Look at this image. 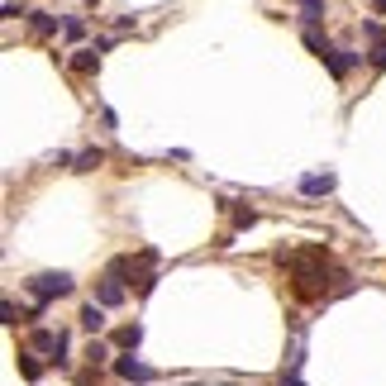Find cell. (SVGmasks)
Wrapping results in <instances>:
<instances>
[{
  "mask_svg": "<svg viewBox=\"0 0 386 386\" xmlns=\"http://www.w3.org/2000/svg\"><path fill=\"white\" fill-rule=\"evenodd\" d=\"M276 262L291 272V296H296V301H329V296H339V291L329 286V276L334 281H348V272L334 267V253L325 248V244L276 253Z\"/></svg>",
  "mask_w": 386,
  "mask_h": 386,
  "instance_id": "1",
  "label": "cell"
},
{
  "mask_svg": "<svg viewBox=\"0 0 386 386\" xmlns=\"http://www.w3.org/2000/svg\"><path fill=\"white\" fill-rule=\"evenodd\" d=\"M29 291H34V305H48L57 296H72V276L67 272H38L29 281Z\"/></svg>",
  "mask_w": 386,
  "mask_h": 386,
  "instance_id": "2",
  "label": "cell"
},
{
  "mask_svg": "<svg viewBox=\"0 0 386 386\" xmlns=\"http://www.w3.org/2000/svg\"><path fill=\"white\" fill-rule=\"evenodd\" d=\"M114 372H119L124 382H153V367H143V362H134V353L114 358Z\"/></svg>",
  "mask_w": 386,
  "mask_h": 386,
  "instance_id": "3",
  "label": "cell"
},
{
  "mask_svg": "<svg viewBox=\"0 0 386 386\" xmlns=\"http://www.w3.org/2000/svg\"><path fill=\"white\" fill-rule=\"evenodd\" d=\"M358 62H362V53H348V48H334V57L325 62V67H329L334 77H348V72H353Z\"/></svg>",
  "mask_w": 386,
  "mask_h": 386,
  "instance_id": "4",
  "label": "cell"
},
{
  "mask_svg": "<svg viewBox=\"0 0 386 386\" xmlns=\"http://www.w3.org/2000/svg\"><path fill=\"white\" fill-rule=\"evenodd\" d=\"M72 72H77V77H96V72H101V53H96V48H82V53L72 57Z\"/></svg>",
  "mask_w": 386,
  "mask_h": 386,
  "instance_id": "5",
  "label": "cell"
},
{
  "mask_svg": "<svg viewBox=\"0 0 386 386\" xmlns=\"http://www.w3.org/2000/svg\"><path fill=\"white\" fill-rule=\"evenodd\" d=\"M305 195H329L334 191V172H315V177H301Z\"/></svg>",
  "mask_w": 386,
  "mask_h": 386,
  "instance_id": "6",
  "label": "cell"
},
{
  "mask_svg": "<svg viewBox=\"0 0 386 386\" xmlns=\"http://www.w3.org/2000/svg\"><path fill=\"white\" fill-rule=\"evenodd\" d=\"M305 48L320 57V62H329V57H334V43L325 38V34H320V29H305Z\"/></svg>",
  "mask_w": 386,
  "mask_h": 386,
  "instance_id": "7",
  "label": "cell"
},
{
  "mask_svg": "<svg viewBox=\"0 0 386 386\" xmlns=\"http://www.w3.org/2000/svg\"><path fill=\"white\" fill-rule=\"evenodd\" d=\"M101 325H105V305H101V301H91V305H82V329H91V334H101Z\"/></svg>",
  "mask_w": 386,
  "mask_h": 386,
  "instance_id": "8",
  "label": "cell"
},
{
  "mask_svg": "<svg viewBox=\"0 0 386 386\" xmlns=\"http://www.w3.org/2000/svg\"><path fill=\"white\" fill-rule=\"evenodd\" d=\"M96 296H101V305H119V301H124V281H114V276H105Z\"/></svg>",
  "mask_w": 386,
  "mask_h": 386,
  "instance_id": "9",
  "label": "cell"
},
{
  "mask_svg": "<svg viewBox=\"0 0 386 386\" xmlns=\"http://www.w3.org/2000/svg\"><path fill=\"white\" fill-rule=\"evenodd\" d=\"M114 343H119V348H129V353H134L138 343H143V325H124V329L114 334Z\"/></svg>",
  "mask_w": 386,
  "mask_h": 386,
  "instance_id": "10",
  "label": "cell"
},
{
  "mask_svg": "<svg viewBox=\"0 0 386 386\" xmlns=\"http://www.w3.org/2000/svg\"><path fill=\"white\" fill-rule=\"evenodd\" d=\"M301 10H305V15H301L305 29H320V20H325V0H305Z\"/></svg>",
  "mask_w": 386,
  "mask_h": 386,
  "instance_id": "11",
  "label": "cell"
},
{
  "mask_svg": "<svg viewBox=\"0 0 386 386\" xmlns=\"http://www.w3.org/2000/svg\"><path fill=\"white\" fill-rule=\"evenodd\" d=\"M29 24H34V34H38V38L57 34V20H53V15H43V10H38V15H29Z\"/></svg>",
  "mask_w": 386,
  "mask_h": 386,
  "instance_id": "12",
  "label": "cell"
},
{
  "mask_svg": "<svg viewBox=\"0 0 386 386\" xmlns=\"http://www.w3.org/2000/svg\"><path fill=\"white\" fill-rule=\"evenodd\" d=\"M20 372H24V382H38V358H34V353H29V348H20Z\"/></svg>",
  "mask_w": 386,
  "mask_h": 386,
  "instance_id": "13",
  "label": "cell"
},
{
  "mask_svg": "<svg viewBox=\"0 0 386 386\" xmlns=\"http://www.w3.org/2000/svg\"><path fill=\"white\" fill-rule=\"evenodd\" d=\"M101 163H105V153H101V148H86L82 158H77V172H96Z\"/></svg>",
  "mask_w": 386,
  "mask_h": 386,
  "instance_id": "14",
  "label": "cell"
},
{
  "mask_svg": "<svg viewBox=\"0 0 386 386\" xmlns=\"http://www.w3.org/2000/svg\"><path fill=\"white\" fill-rule=\"evenodd\" d=\"M253 224H258V210L253 205H239L234 210V229H253Z\"/></svg>",
  "mask_w": 386,
  "mask_h": 386,
  "instance_id": "15",
  "label": "cell"
},
{
  "mask_svg": "<svg viewBox=\"0 0 386 386\" xmlns=\"http://www.w3.org/2000/svg\"><path fill=\"white\" fill-rule=\"evenodd\" d=\"M86 358H91V362H105V358H110V348H105V343H91V348H86Z\"/></svg>",
  "mask_w": 386,
  "mask_h": 386,
  "instance_id": "16",
  "label": "cell"
},
{
  "mask_svg": "<svg viewBox=\"0 0 386 386\" xmlns=\"http://www.w3.org/2000/svg\"><path fill=\"white\" fill-rule=\"evenodd\" d=\"M82 20H62V34H67V38H82Z\"/></svg>",
  "mask_w": 386,
  "mask_h": 386,
  "instance_id": "17",
  "label": "cell"
},
{
  "mask_svg": "<svg viewBox=\"0 0 386 386\" xmlns=\"http://www.w3.org/2000/svg\"><path fill=\"white\" fill-rule=\"evenodd\" d=\"M372 67H377V72L386 67V43H372Z\"/></svg>",
  "mask_w": 386,
  "mask_h": 386,
  "instance_id": "18",
  "label": "cell"
},
{
  "mask_svg": "<svg viewBox=\"0 0 386 386\" xmlns=\"http://www.w3.org/2000/svg\"><path fill=\"white\" fill-rule=\"evenodd\" d=\"M372 10H377V15H386V0H372Z\"/></svg>",
  "mask_w": 386,
  "mask_h": 386,
  "instance_id": "19",
  "label": "cell"
},
{
  "mask_svg": "<svg viewBox=\"0 0 386 386\" xmlns=\"http://www.w3.org/2000/svg\"><path fill=\"white\" fill-rule=\"evenodd\" d=\"M301 5H305V0H301Z\"/></svg>",
  "mask_w": 386,
  "mask_h": 386,
  "instance_id": "20",
  "label": "cell"
}]
</instances>
